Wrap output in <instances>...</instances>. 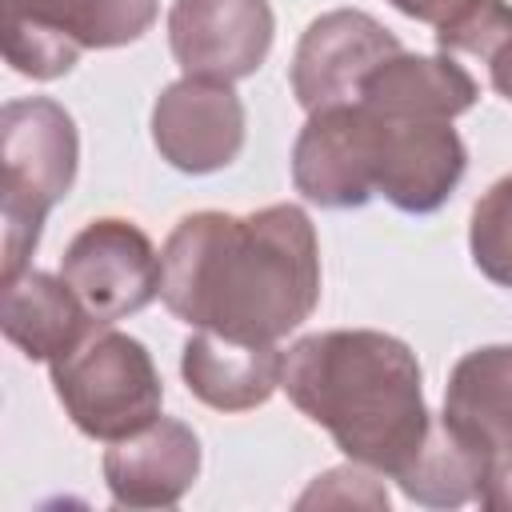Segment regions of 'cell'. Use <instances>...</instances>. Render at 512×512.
<instances>
[{
    "label": "cell",
    "mask_w": 512,
    "mask_h": 512,
    "mask_svg": "<svg viewBox=\"0 0 512 512\" xmlns=\"http://www.w3.org/2000/svg\"><path fill=\"white\" fill-rule=\"evenodd\" d=\"M4 60L32 80H60L76 68L80 52L136 44L160 0H0Z\"/></svg>",
    "instance_id": "cell-5"
},
{
    "label": "cell",
    "mask_w": 512,
    "mask_h": 512,
    "mask_svg": "<svg viewBox=\"0 0 512 512\" xmlns=\"http://www.w3.org/2000/svg\"><path fill=\"white\" fill-rule=\"evenodd\" d=\"M80 168L76 120L52 96H24L0 108V280L28 268L48 212L72 192Z\"/></svg>",
    "instance_id": "cell-3"
},
{
    "label": "cell",
    "mask_w": 512,
    "mask_h": 512,
    "mask_svg": "<svg viewBox=\"0 0 512 512\" xmlns=\"http://www.w3.org/2000/svg\"><path fill=\"white\" fill-rule=\"evenodd\" d=\"M436 48L452 56H476L488 68V84L512 100V4L472 0L460 16L436 28Z\"/></svg>",
    "instance_id": "cell-18"
},
{
    "label": "cell",
    "mask_w": 512,
    "mask_h": 512,
    "mask_svg": "<svg viewBox=\"0 0 512 512\" xmlns=\"http://www.w3.org/2000/svg\"><path fill=\"white\" fill-rule=\"evenodd\" d=\"M300 508L312 504H368V508H388V492L376 484L372 468L364 464H348V468H332L324 476H316V484L296 500Z\"/></svg>",
    "instance_id": "cell-20"
},
{
    "label": "cell",
    "mask_w": 512,
    "mask_h": 512,
    "mask_svg": "<svg viewBox=\"0 0 512 512\" xmlns=\"http://www.w3.org/2000/svg\"><path fill=\"white\" fill-rule=\"evenodd\" d=\"M284 360L276 344H248L208 328H196L180 348V376L188 392L216 412H248L272 400L284 384Z\"/></svg>",
    "instance_id": "cell-13"
},
{
    "label": "cell",
    "mask_w": 512,
    "mask_h": 512,
    "mask_svg": "<svg viewBox=\"0 0 512 512\" xmlns=\"http://www.w3.org/2000/svg\"><path fill=\"white\" fill-rule=\"evenodd\" d=\"M48 376L68 420L92 440L116 444L160 420L164 380L152 352L112 324L96 328L68 356L52 360Z\"/></svg>",
    "instance_id": "cell-4"
},
{
    "label": "cell",
    "mask_w": 512,
    "mask_h": 512,
    "mask_svg": "<svg viewBox=\"0 0 512 512\" xmlns=\"http://www.w3.org/2000/svg\"><path fill=\"white\" fill-rule=\"evenodd\" d=\"M480 96L476 76L456 64L452 52H396L384 64H376L356 104H368L384 116H424V120H456L464 116Z\"/></svg>",
    "instance_id": "cell-15"
},
{
    "label": "cell",
    "mask_w": 512,
    "mask_h": 512,
    "mask_svg": "<svg viewBox=\"0 0 512 512\" xmlns=\"http://www.w3.org/2000/svg\"><path fill=\"white\" fill-rule=\"evenodd\" d=\"M480 504L484 508H512V456L496 460V468L480 492Z\"/></svg>",
    "instance_id": "cell-22"
},
{
    "label": "cell",
    "mask_w": 512,
    "mask_h": 512,
    "mask_svg": "<svg viewBox=\"0 0 512 512\" xmlns=\"http://www.w3.org/2000/svg\"><path fill=\"white\" fill-rule=\"evenodd\" d=\"M444 420L484 444L496 460L512 456V344H484L452 364Z\"/></svg>",
    "instance_id": "cell-16"
},
{
    "label": "cell",
    "mask_w": 512,
    "mask_h": 512,
    "mask_svg": "<svg viewBox=\"0 0 512 512\" xmlns=\"http://www.w3.org/2000/svg\"><path fill=\"white\" fill-rule=\"evenodd\" d=\"M472 264L500 288H512V176H500L468 220Z\"/></svg>",
    "instance_id": "cell-19"
},
{
    "label": "cell",
    "mask_w": 512,
    "mask_h": 512,
    "mask_svg": "<svg viewBox=\"0 0 512 512\" xmlns=\"http://www.w3.org/2000/svg\"><path fill=\"white\" fill-rule=\"evenodd\" d=\"M276 36L268 0H172L168 48L184 76L236 84L252 76Z\"/></svg>",
    "instance_id": "cell-9"
},
{
    "label": "cell",
    "mask_w": 512,
    "mask_h": 512,
    "mask_svg": "<svg viewBox=\"0 0 512 512\" xmlns=\"http://www.w3.org/2000/svg\"><path fill=\"white\" fill-rule=\"evenodd\" d=\"M160 300L188 328L276 344L320 304V240L300 204L192 212L160 248Z\"/></svg>",
    "instance_id": "cell-1"
},
{
    "label": "cell",
    "mask_w": 512,
    "mask_h": 512,
    "mask_svg": "<svg viewBox=\"0 0 512 512\" xmlns=\"http://www.w3.org/2000/svg\"><path fill=\"white\" fill-rule=\"evenodd\" d=\"M200 476V436L172 416L104 452V484L116 508H172Z\"/></svg>",
    "instance_id": "cell-12"
},
{
    "label": "cell",
    "mask_w": 512,
    "mask_h": 512,
    "mask_svg": "<svg viewBox=\"0 0 512 512\" xmlns=\"http://www.w3.org/2000/svg\"><path fill=\"white\" fill-rule=\"evenodd\" d=\"M280 388L348 460L392 480L432 428L416 352L376 328L300 336L288 348Z\"/></svg>",
    "instance_id": "cell-2"
},
{
    "label": "cell",
    "mask_w": 512,
    "mask_h": 512,
    "mask_svg": "<svg viewBox=\"0 0 512 512\" xmlns=\"http://www.w3.org/2000/svg\"><path fill=\"white\" fill-rule=\"evenodd\" d=\"M60 276L96 324H116L160 296V252L140 224L100 216L72 236Z\"/></svg>",
    "instance_id": "cell-6"
},
{
    "label": "cell",
    "mask_w": 512,
    "mask_h": 512,
    "mask_svg": "<svg viewBox=\"0 0 512 512\" xmlns=\"http://www.w3.org/2000/svg\"><path fill=\"white\" fill-rule=\"evenodd\" d=\"M400 52V40L360 8L316 16L292 52V96L304 112L356 104L364 76Z\"/></svg>",
    "instance_id": "cell-10"
},
{
    "label": "cell",
    "mask_w": 512,
    "mask_h": 512,
    "mask_svg": "<svg viewBox=\"0 0 512 512\" xmlns=\"http://www.w3.org/2000/svg\"><path fill=\"white\" fill-rule=\"evenodd\" d=\"M396 12H404V16H412V20H420V24H432V28H440V24H448L452 16H460L472 0H388Z\"/></svg>",
    "instance_id": "cell-21"
},
{
    "label": "cell",
    "mask_w": 512,
    "mask_h": 512,
    "mask_svg": "<svg viewBox=\"0 0 512 512\" xmlns=\"http://www.w3.org/2000/svg\"><path fill=\"white\" fill-rule=\"evenodd\" d=\"M292 184L320 208H364L376 196V116L364 104L308 112L292 144Z\"/></svg>",
    "instance_id": "cell-8"
},
{
    "label": "cell",
    "mask_w": 512,
    "mask_h": 512,
    "mask_svg": "<svg viewBox=\"0 0 512 512\" xmlns=\"http://www.w3.org/2000/svg\"><path fill=\"white\" fill-rule=\"evenodd\" d=\"M0 328L8 344L20 348L28 360L52 364L104 324L88 316V308L80 304V296L68 288L64 276L24 268L0 280Z\"/></svg>",
    "instance_id": "cell-14"
},
{
    "label": "cell",
    "mask_w": 512,
    "mask_h": 512,
    "mask_svg": "<svg viewBox=\"0 0 512 512\" xmlns=\"http://www.w3.org/2000/svg\"><path fill=\"white\" fill-rule=\"evenodd\" d=\"M244 100L224 80L180 76L152 104V144L160 160L188 176L228 168L244 148Z\"/></svg>",
    "instance_id": "cell-11"
},
{
    "label": "cell",
    "mask_w": 512,
    "mask_h": 512,
    "mask_svg": "<svg viewBox=\"0 0 512 512\" xmlns=\"http://www.w3.org/2000/svg\"><path fill=\"white\" fill-rule=\"evenodd\" d=\"M496 468V456L464 436L456 424L432 416V428L416 452V460L396 476L400 492L424 508H460L468 500H480L488 476Z\"/></svg>",
    "instance_id": "cell-17"
},
{
    "label": "cell",
    "mask_w": 512,
    "mask_h": 512,
    "mask_svg": "<svg viewBox=\"0 0 512 512\" xmlns=\"http://www.w3.org/2000/svg\"><path fill=\"white\" fill-rule=\"evenodd\" d=\"M368 112L376 116V196L408 216L444 208L468 168V148L452 120Z\"/></svg>",
    "instance_id": "cell-7"
}]
</instances>
